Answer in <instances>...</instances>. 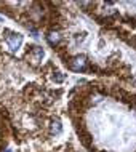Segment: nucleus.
<instances>
[{"label": "nucleus", "instance_id": "obj_1", "mask_svg": "<svg viewBox=\"0 0 136 152\" xmlns=\"http://www.w3.org/2000/svg\"><path fill=\"white\" fill-rule=\"evenodd\" d=\"M66 79L42 45L0 26V115L18 144L48 147L63 134Z\"/></svg>", "mask_w": 136, "mask_h": 152}, {"label": "nucleus", "instance_id": "obj_8", "mask_svg": "<svg viewBox=\"0 0 136 152\" xmlns=\"http://www.w3.org/2000/svg\"><path fill=\"white\" fill-rule=\"evenodd\" d=\"M0 23H3V19H2V18H0Z\"/></svg>", "mask_w": 136, "mask_h": 152}, {"label": "nucleus", "instance_id": "obj_5", "mask_svg": "<svg viewBox=\"0 0 136 152\" xmlns=\"http://www.w3.org/2000/svg\"><path fill=\"white\" fill-rule=\"evenodd\" d=\"M83 13L98 23L118 24L136 31V2H75Z\"/></svg>", "mask_w": 136, "mask_h": 152}, {"label": "nucleus", "instance_id": "obj_9", "mask_svg": "<svg viewBox=\"0 0 136 152\" xmlns=\"http://www.w3.org/2000/svg\"><path fill=\"white\" fill-rule=\"evenodd\" d=\"M7 152H11V151H7Z\"/></svg>", "mask_w": 136, "mask_h": 152}, {"label": "nucleus", "instance_id": "obj_3", "mask_svg": "<svg viewBox=\"0 0 136 152\" xmlns=\"http://www.w3.org/2000/svg\"><path fill=\"white\" fill-rule=\"evenodd\" d=\"M66 115L86 152H136V90L82 80L69 90Z\"/></svg>", "mask_w": 136, "mask_h": 152}, {"label": "nucleus", "instance_id": "obj_6", "mask_svg": "<svg viewBox=\"0 0 136 152\" xmlns=\"http://www.w3.org/2000/svg\"><path fill=\"white\" fill-rule=\"evenodd\" d=\"M35 152H79V147L75 146V142L72 139H67V141L58 142V144H53L47 149H40Z\"/></svg>", "mask_w": 136, "mask_h": 152}, {"label": "nucleus", "instance_id": "obj_4", "mask_svg": "<svg viewBox=\"0 0 136 152\" xmlns=\"http://www.w3.org/2000/svg\"><path fill=\"white\" fill-rule=\"evenodd\" d=\"M55 11V2H0V13L31 31H45L51 24Z\"/></svg>", "mask_w": 136, "mask_h": 152}, {"label": "nucleus", "instance_id": "obj_2", "mask_svg": "<svg viewBox=\"0 0 136 152\" xmlns=\"http://www.w3.org/2000/svg\"><path fill=\"white\" fill-rule=\"evenodd\" d=\"M51 24L43 31L69 72L115 80L136 90V34L118 24L88 18L75 2H55Z\"/></svg>", "mask_w": 136, "mask_h": 152}, {"label": "nucleus", "instance_id": "obj_7", "mask_svg": "<svg viewBox=\"0 0 136 152\" xmlns=\"http://www.w3.org/2000/svg\"><path fill=\"white\" fill-rule=\"evenodd\" d=\"M10 138H13L10 130V125L7 123V120L0 115V152H3L7 149L8 142H10Z\"/></svg>", "mask_w": 136, "mask_h": 152}]
</instances>
